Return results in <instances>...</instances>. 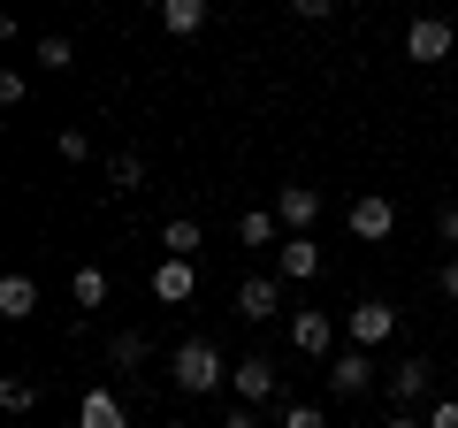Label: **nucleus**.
I'll list each match as a JSON object with an SVG mask.
<instances>
[{
  "label": "nucleus",
  "instance_id": "nucleus-8",
  "mask_svg": "<svg viewBox=\"0 0 458 428\" xmlns=\"http://www.w3.org/2000/svg\"><path fill=\"white\" fill-rule=\"evenodd\" d=\"M367 390H375V360H367L360 345L336 352V360H328V398H367Z\"/></svg>",
  "mask_w": 458,
  "mask_h": 428
},
{
  "label": "nucleus",
  "instance_id": "nucleus-14",
  "mask_svg": "<svg viewBox=\"0 0 458 428\" xmlns=\"http://www.w3.org/2000/svg\"><path fill=\"white\" fill-rule=\"evenodd\" d=\"M283 222H276V207H252V214H237V245H252V253H267V245H283Z\"/></svg>",
  "mask_w": 458,
  "mask_h": 428
},
{
  "label": "nucleus",
  "instance_id": "nucleus-1",
  "mask_svg": "<svg viewBox=\"0 0 458 428\" xmlns=\"http://www.w3.org/2000/svg\"><path fill=\"white\" fill-rule=\"evenodd\" d=\"M168 382H176L183 398H214V390L229 382V360L207 345V337H183V345L168 352Z\"/></svg>",
  "mask_w": 458,
  "mask_h": 428
},
{
  "label": "nucleus",
  "instance_id": "nucleus-3",
  "mask_svg": "<svg viewBox=\"0 0 458 428\" xmlns=\"http://www.w3.org/2000/svg\"><path fill=\"white\" fill-rule=\"evenodd\" d=\"M390 230H397V199L390 192H360L352 199V237H360V245H382Z\"/></svg>",
  "mask_w": 458,
  "mask_h": 428
},
{
  "label": "nucleus",
  "instance_id": "nucleus-15",
  "mask_svg": "<svg viewBox=\"0 0 458 428\" xmlns=\"http://www.w3.org/2000/svg\"><path fill=\"white\" fill-rule=\"evenodd\" d=\"M77 428H131V406H123V398H107V390H84Z\"/></svg>",
  "mask_w": 458,
  "mask_h": 428
},
{
  "label": "nucleus",
  "instance_id": "nucleus-10",
  "mask_svg": "<svg viewBox=\"0 0 458 428\" xmlns=\"http://www.w3.org/2000/svg\"><path fill=\"white\" fill-rule=\"evenodd\" d=\"M390 398H397V406L436 398V360H420V352H412V360H397V367H390Z\"/></svg>",
  "mask_w": 458,
  "mask_h": 428
},
{
  "label": "nucleus",
  "instance_id": "nucleus-20",
  "mask_svg": "<svg viewBox=\"0 0 458 428\" xmlns=\"http://www.w3.org/2000/svg\"><path fill=\"white\" fill-rule=\"evenodd\" d=\"M138 184H146V161H138V153H114L107 161V192H138Z\"/></svg>",
  "mask_w": 458,
  "mask_h": 428
},
{
  "label": "nucleus",
  "instance_id": "nucleus-23",
  "mask_svg": "<svg viewBox=\"0 0 458 428\" xmlns=\"http://www.w3.org/2000/svg\"><path fill=\"white\" fill-rule=\"evenodd\" d=\"M54 153H62V161H92V131H62Z\"/></svg>",
  "mask_w": 458,
  "mask_h": 428
},
{
  "label": "nucleus",
  "instance_id": "nucleus-28",
  "mask_svg": "<svg viewBox=\"0 0 458 428\" xmlns=\"http://www.w3.org/2000/svg\"><path fill=\"white\" fill-rule=\"evenodd\" d=\"M436 237H443V245H458V207H443V214H436Z\"/></svg>",
  "mask_w": 458,
  "mask_h": 428
},
{
  "label": "nucleus",
  "instance_id": "nucleus-7",
  "mask_svg": "<svg viewBox=\"0 0 458 428\" xmlns=\"http://www.w3.org/2000/svg\"><path fill=\"white\" fill-rule=\"evenodd\" d=\"M390 337H397V306L390 298H360V306H352V345L375 352V345H390Z\"/></svg>",
  "mask_w": 458,
  "mask_h": 428
},
{
  "label": "nucleus",
  "instance_id": "nucleus-9",
  "mask_svg": "<svg viewBox=\"0 0 458 428\" xmlns=\"http://www.w3.org/2000/svg\"><path fill=\"white\" fill-rule=\"evenodd\" d=\"M276 222L291 237H306L313 222H321V192H313V184H283V192H276Z\"/></svg>",
  "mask_w": 458,
  "mask_h": 428
},
{
  "label": "nucleus",
  "instance_id": "nucleus-5",
  "mask_svg": "<svg viewBox=\"0 0 458 428\" xmlns=\"http://www.w3.org/2000/svg\"><path fill=\"white\" fill-rule=\"evenodd\" d=\"M451 47H458V31L443 16H412L405 23V62H451Z\"/></svg>",
  "mask_w": 458,
  "mask_h": 428
},
{
  "label": "nucleus",
  "instance_id": "nucleus-19",
  "mask_svg": "<svg viewBox=\"0 0 458 428\" xmlns=\"http://www.w3.org/2000/svg\"><path fill=\"white\" fill-rule=\"evenodd\" d=\"M107 352H114V367H123V375H146V352H153V345H146L138 330H123V337H114Z\"/></svg>",
  "mask_w": 458,
  "mask_h": 428
},
{
  "label": "nucleus",
  "instance_id": "nucleus-13",
  "mask_svg": "<svg viewBox=\"0 0 458 428\" xmlns=\"http://www.w3.org/2000/svg\"><path fill=\"white\" fill-rule=\"evenodd\" d=\"M214 16V0H161V31L168 39H199Z\"/></svg>",
  "mask_w": 458,
  "mask_h": 428
},
{
  "label": "nucleus",
  "instance_id": "nucleus-26",
  "mask_svg": "<svg viewBox=\"0 0 458 428\" xmlns=\"http://www.w3.org/2000/svg\"><path fill=\"white\" fill-rule=\"evenodd\" d=\"M428 428H458V398H436L428 406Z\"/></svg>",
  "mask_w": 458,
  "mask_h": 428
},
{
  "label": "nucleus",
  "instance_id": "nucleus-21",
  "mask_svg": "<svg viewBox=\"0 0 458 428\" xmlns=\"http://www.w3.org/2000/svg\"><path fill=\"white\" fill-rule=\"evenodd\" d=\"M0 406H8V413H31L38 406V382L31 375H0Z\"/></svg>",
  "mask_w": 458,
  "mask_h": 428
},
{
  "label": "nucleus",
  "instance_id": "nucleus-4",
  "mask_svg": "<svg viewBox=\"0 0 458 428\" xmlns=\"http://www.w3.org/2000/svg\"><path fill=\"white\" fill-rule=\"evenodd\" d=\"M291 352H306V360H336V321H328L321 306H298L291 313Z\"/></svg>",
  "mask_w": 458,
  "mask_h": 428
},
{
  "label": "nucleus",
  "instance_id": "nucleus-29",
  "mask_svg": "<svg viewBox=\"0 0 458 428\" xmlns=\"http://www.w3.org/2000/svg\"><path fill=\"white\" fill-rule=\"evenodd\" d=\"M436 283H443V298H451V306H458V253H451V261H443V276H436Z\"/></svg>",
  "mask_w": 458,
  "mask_h": 428
},
{
  "label": "nucleus",
  "instance_id": "nucleus-12",
  "mask_svg": "<svg viewBox=\"0 0 458 428\" xmlns=\"http://www.w3.org/2000/svg\"><path fill=\"white\" fill-rule=\"evenodd\" d=\"M276 276L283 283H313L321 276V245H313V237H283L276 245Z\"/></svg>",
  "mask_w": 458,
  "mask_h": 428
},
{
  "label": "nucleus",
  "instance_id": "nucleus-32",
  "mask_svg": "<svg viewBox=\"0 0 458 428\" xmlns=\"http://www.w3.org/2000/svg\"><path fill=\"white\" fill-rule=\"evenodd\" d=\"M161 428H183V421H161Z\"/></svg>",
  "mask_w": 458,
  "mask_h": 428
},
{
  "label": "nucleus",
  "instance_id": "nucleus-11",
  "mask_svg": "<svg viewBox=\"0 0 458 428\" xmlns=\"http://www.w3.org/2000/svg\"><path fill=\"white\" fill-rule=\"evenodd\" d=\"M153 298H161V306H191V298H199V268L161 253V268H153Z\"/></svg>",
  "mask_w": 458,
  "mask_h": 428
},
{
  "label": "nucleus",
  "instance_id": "nucleus-16",
  "mask_svg": "<svg viewBox=\"0 0 458 428\" xmlns=\"http://www.w3.org/2000/svg\"><path fill=\"white\" fill-rule=\"evenodd\" d=\"M38 313V283L31 276H0V321H31Z\"/></svg>",
  "mask_w": 458,
  "mask_h": 428
},
{
  "label": "nucleus",
  "instance_id": "nucleus-22",
  "mask_svg": "<svg viewBox=\"0 0 458 428\" xmlns=\"http://www.w3.org/2000/svg\"><path fill=\"white\" fill-rule=\"evenodd\" d=\"M38 62H47V77H54V69H69V62H77V47H69L62 31H47V39H38Z\"/></svg>",
  "mask_w": 458,
  "mask_h": 428
},
{
  "label": "nucleus",
  "instance_id": "nucleus-31",
  "mask_svg": "<svg viewBox=\"0 0 458 428\" xmlns=\"http://www.w3.org/2000/svg\"><path fill=\"white\" fill-rule=\"evenodd\" d=\"M382 428H428V413H390Z\"/></svg>",
  "mask_w": 458,
  "mask_h": 428
},
{
  "label": "nucleus",
  "instance_id": "nucleus-24",
  "mask_svg": "<svg viewBox=\"0 0 458 428\" xmlns=\"http://www.w3.org/2000/svg\"><path fill=\"white\" fill-rule=\"evenodd\" d=\"M23 92H31V77L23 69H0V107H23Z\"/></svg>",
  "mask_w": 458,
  "mask_h": 428
},
{
  "label": "nucleus",
  "instance_id": "nucleus-2",
  "mask_svg": "<svg viewBox=\"0 0 458 428\" xmlns=\"http://www.w3.org/2000/svg\"><path fill=\"white\" fill-rule=\"evenodd\" d=\"M283 291H291V283H283V276H245V283H237V291H229V306H237V321H276Z\"/></svg>",
  "mask_w": 458,
  "mask_h": 428
},
{
  "label": "nucleus",
  "instance_id": "nucleus-30",
  "mask_svg": "<svg viewBox=\"0 0 458 428\" xmlns=\"http://www.w3.org/2000/svg\"><path fill=\"white\" fill-rule=\"evenodd\" d=\"M222 428H260V413H252V406H229V421Z\"/></svg>",
  "mask_w": 458,
  "mask_h": 428
},
{
  "label": "nucleus",
  "instance_id": "nucleus-17",
  "mask_svg": "<svg viewBox=\"0 0 458 428\" xmlns=\"http://www.w3.org/2000/svg\"><path fill=\"white\" fill-rule=\"evenodd\" d=\"M161 245H168V261H199V245H207V237H199L191 214H176V222H161Z\"/></svg>",
  "mask_w": 458,
  "mask_h": 428
},
{
  "label": "nucleus",
  "instance_id": "nucleus-27",
  "mask_svg": "<svg viewBox=\"0 0 458 428\" xmlns=\"http://www.w3.org/2000/svg\"><path fill=\"white\" fill-rule=\"evenodd\" d=\"M328 8H336V0H291V16H306V23H321Z\"/></svg>",
  "mask_w": 458,
  "mask_h": 428
},
{
  "label": "nucleus",
  "instance_id": "nucleus-25",
  "mask_svg": "<svg viewBox=\"0 0 458 428\" xmlns=\"http://www.w3.org/2000/svg\"><path fill=\"white\" fill-rule=\"evenodd\" d=\"M283 428H328L321 406H283Z\"/></svg>",
  "mask_w": 458,
  "mask_h": 428
},
{
  "label": "nucleus",
  "instance_id": "nucleus-18",
  "mask_svg": "<svg viewBox=\"0 0 458 428\" xmlns=\"http://www.w3.org/2000/svg\"><path fill=\"white\" fill-rule=\"evenodd\" d=\"M69 298H77L84 313H99L107 306V276H99V268H77V276H69Z\"/></svg>",
  "mask_w": 458,
  "mask_h": 428
},
{
  "label": "nucleus",
  "instance_id": "nucleus-6",
  "mask_svg": "<svg viewBox=\"0 0 458 428\" xmlns=\"http://www.w3.org/2000/svg\"><path fill=\"white\" fill-rule=\"evenodd\" d=\"M229 390H237V406H260V398H276V360H267V352L229 360Z\"/></svg>",
  "mask_w": 458,
  "mask_h": 428
}]
</instances>
